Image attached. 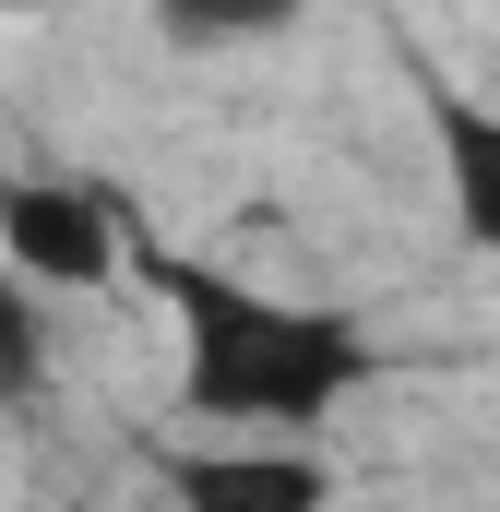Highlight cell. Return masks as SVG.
Listing matches in <instances>:
<instances>
[{"instance_id":"6da1fadb","label":"cell","mask_w":500,"mask_h":512,"mask_svg":"<svg viewBox=\"0 0 500 512\" xmlns=\"http://www.w3.org/2000/svg\"><path fill=\"white\" fill-rule=\"evenodd\" d=\"M179 310H191V405L203 417H239V429H298L334 393H358V370H370L358 322L298 310V298H262V286L179 274Z\"/></svg>"},{"instance_id":"7a4b0ae2","label":"cell","mask_w":500,"mask_h":512,"mask_svg":"<svg viewBox=\"0 0 500 512\" xmlns=\"http://www.w3.org/2000/svg\"><path fill=\"white\" fill-rule=\"evenodd\" d=\"M0 274H24L36 298L60 286H108L120 274V227L96 215V191L72 179H0Z\"/></svg>"},{"instance_id":"3957f363","label":"cell","mask_w":500,"mask_h":512,"mask_svg":"<svg viewBox=\"0 0 500 512\" xmlns=\"http://www.w3.org/2000/svg\"><path fill=\"white\" fill-rule=\"evenodd\" d=\"M179 512H322L310 453H203L179 465Z\"/></svg>"},{"instance_id":"277c9868","label":"cell","mask_w":500,"mask_h":512,"mask_svg":"<svg viewBox=\"0 0 500 512\" xmlns=\"http://www.w3.org/2000/svg\"><path fill=\"white\" fill-rule=\"evenodd\" d=\"M441 155H453V215H465V239L500 251V108L441 96Z\"/></svg>"},{"instance_id":"5b68a950","label":"cell","mask_w":500,"mask_h":512,"mask_svg":"<svg viewBox=\"0 0 500 512\" xmlns=\"http://www.w3.org/2000/svg\"><path fill=\"white\" fill-rule=\"evenodd\" d=\"M36 370H48V310H36L24 274H0V405H24Z\"/></svg>"}]
</instances>
